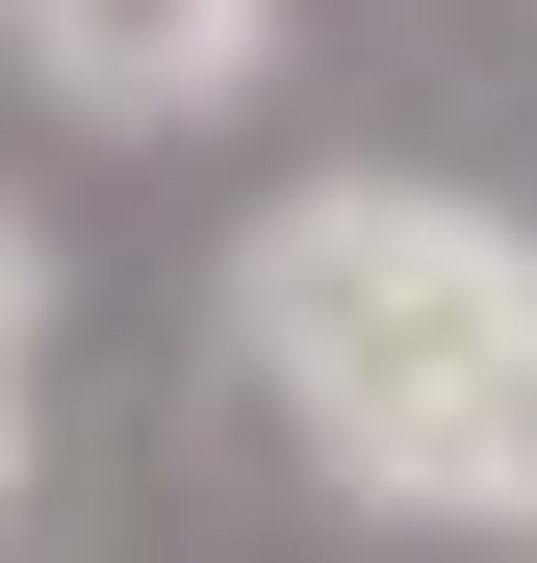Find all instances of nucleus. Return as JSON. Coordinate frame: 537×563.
<instances>
[{"instance_id":"obj_1","label":"nucleus","mask_w":537,"mask_h":563,"mask_svg":"<svg viewBox=\"0 0 537 563\" xmlns=\"http://www.w3.org/2000/svg\"><path fill=\"white\" fill-rule=\"evenodd\" d=\"M512 333H537V231L461 206V179H282V206L231 231V358H256V410L307 435L333 512H410L435 410H461Z\"/></svg>"},{"instance_id":"obj_2","label":"nucleus","mask_w":537,"mask_h":563,"mask_svg":"<svg viewBox=\"0 0 537 563\" xmlns=\"http://www.w3.org/2000/svg\"><path fill=\"white\" fill-rule=\"evenodd\" d=\"M0 52H26L77 129H205V103H256L282 0H0Z\"/></svg>"},{"instance_id":"obj_3","label":"nucleus","mask_w":537,"mask_h":563,"mask_svg":"<svg viewBox=\"0 0 537 563\" xmlns=\"http://www.w3.org/2000/svg\"><path fill=\"white\" fill-rule=\"evenodd\" d=\"M410 512H461V538H537V333L486 358L461 410H435V487H410Z\"/></svg>"},{"instance_id":"obj_4","label":"nucleus","mask_w":537,"mask_h":563,"mask_svg":"<svg viewBox=\"0 0 537 563\" xmlns=\"http://www.w3.org/2000/svg\"><path fill=\"white\" fill-rule=\"evenodd\" d=\"M26 333H52V231L0 206V385H26Z\"/></svg>"},{"instance_id":"obj_5","label":"nucleus","mask_w":537,"mask_h":563,"mask_svg":"<svg viewBox=\"0 0 537 563\" xmlns=\"http://www.w3.org/2000/svg\"><path fill=\"white\" fill-rule=\"evenodd\" d=\"M0 512H26V385H0Z\"/></svg>"}]
</instances>
